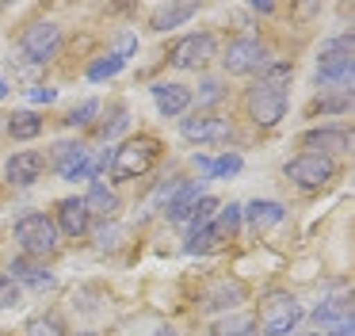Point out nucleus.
Listing matches in <instances>:
<instances>
[{
	"label": "nucleus",
	"mask_w": 355,
	"mask_h": 336,
	"mask_svg": "<svg viewBox=\"0 0 355 336\" xmlns=\"http://www.w3.org/2000/svg\"><path fill=\"white\" fill-rule=\"evenodd\" d=\"M291 76H294V69L286 61H275V65L260 69V81L248 84L245 107L256 126H275L286 115V84H291Z\"/></svg>",
	"instance_id": "nucleus-1"
},
{
	"label": "nucleus",
	"mask_w": 355,
	"mask_h": 336,
	"mask_svg": "<svg viewBox=\"0 0 355 336\" xmlns=\"http://www.w3.org/2000/svg\"><path fill=\"white\" fill-rule=\"evenodd\" d=\"M157 157H161V142H157L153 134H138V137H126L119 149H111V180L115 183H126V180H138V176H146L149 168L157 165Z\"/></svg>",
	"instance_id": "nucleus-2"
},
{
	"label": "nucleus",
	"mask_w": 355,
	"mask_h": 336,
	"mask_svg": "<svg viewBox=\"0 0 355 336\" xmlns=\"http://www.w3.org/2000/svg\"><path fill=\"white\" fill-rule=\"evenodd\" d=\"M16 241H19V249H24L27 260H46V256L58 252L62 233L54 229V218L31 210V214H24V218L16 221Z\"/></svg>",
	"instance_id": "nucleus-3"
},
{
	"label": "nucleus",
	"mask_w": 355,
	"mask_h": 336,
	"mask_svg": "<svg viewBox=\"0 0 355 336\" xmlns=\"http://www.w3.org/2000/svg\"><path fill=\"white\" fill-rule=\"evenodd\" d=\"M302 321V302L286 290H275V294L263 298L260 305V336H286L294 333Z\"/></svg>",
	"instance_id": "nucleus-4"
},
{
	"label": "nucleus",
	"mask_w": 355,
	"mask_h": 336,
	"mask_svg": "<svg viewBox=\"0 0 355 336\" xmlns=\"http://www.w3.org/2000/svg\"><path fill=\"white\" fill-rule=\"evenodd\" d=\"M58 50H62V27H58L54 19L31 23V27L24 31V38H19V53H24L27 61H35V65L54 61Z\"/></svg>",
	"instance_id": "nucleus-5"
},
{
	"label": "nucleus",
	"mask_w": 355,
	"mask_h": 336,
	"mask_svg": "<svg viewBox=\"0 0 355 336\" xmlns=\"http://www.w3.org/2000/svg\"><path fill=\"white\" fill-rule=\"evenodd\" d=\"M336 176L332 157H317V153H298L294 160H286V180H294L302 191H321L324 183Z\"/></svg>",
	"instance_id": "nucleus-6"
},
{
	"label": "nucleus",
	"mask_w": 355,
	"mask_h": 336,
	"mask_svg": "<svg viewBox=\"0 0 355 336\" xmlns=\"http://www.w3.org/2000/svg\"><path fill=\"white\" fill-rule=\"evenodd\" d=\"M214 58H218V46H214V35H210V31L184 35L180 42H172V50H168V61L176 69H202Z\"/></svg>",
	"instance_id": "nucleus-7"
},
{
	"label": "nucleus",
	"mask_w": 355,
	"mask_h": 336,
	"mask_svg": "<svg viewBox=\"0 0 355 336\" xmlns=\"http://www.w3.org/2000/svg\"><path fill=\"white\" fill-rule=\"evenodd\" d=\"M222 65H225V73H233V76H248V73L268 65V46H263L260 38H233L222 53Z\"/></svg>",
	"instance_id": "nucleus-8"
},
{
	"label": "nucleus",
	"mask_w": 355,
	"mask_h": 336,
	"mask_svg": "<svg viewBox=\"0 0 355 336\" xmlns=\"http://www.w3.org/2000/svg\"><path fill=\"white\" fill-rule=\"evenodd\" d=\"M180 134L199 145H225L233 137V122L222 119V115H195V119L180 122Z\"/></svg>",
	"instance_id": "nucleus-9"
},
{
	"label": "nucleus",
	"mask_w": 355,
	"mask_h": 336,
	"mask_svg": "<svg viewBox=\"0 0 355 336\" xmlns=\"http://www.w3.org/2000/svg\"><path fill=\"white\" fill-rule=\"evenodd\" d=\"M298 145L306 153H317V157H329V153H347L352 149V134L344 126H317V130H306L298 137Z\"/></svg>",
	"instance_id": "nucleus-10"
},
{
	"label": "nucleus",
	"mask_w": 355,
	"mask_h": 336,
	"mask_svg": "<svg viewBox=\"0 0 355 336\" xmlns=\"http://www.w3.org/2000/svg\"><path fill=\"white\" fill-rule=\"evenodd\" d=\"M42 168H46V157H42L39 149H19V153L8 157L4 176H8L12 187H31V183L42 176Z\"/></svg>",
	"instance_id": "nucleus-11"
},
{
	"label": "nucleus",
	"mask_w": 355,
	"mask_h": 336,
	"mask_svg": "<svg viewBox=\"0 0 355 336\" xmlns=\"http://www.w3.org/2000/svg\"><path fill=\"white\" fill-rule=\"evenodd\" d=\"M153 103H157V111L164 115V119H180V115L191 107V88L187 84H176V81H157L153 88Z\"/></svg>",
	"instance_id": "nucleus-12"
},
{
	"label": "nucleus",
	"mask_w": 355,
	"mask_h": 336,
	"mask_svg": "<svg viewBox=\"0 0 355 336\" xmlns=\"http://www.w3.org/2000/svg\"><path fill=\"white\" fill-rule=\"evenodd\" d=\"M58 218H54V229L65 237H85L88 226H92V214L85 210V199H62L58 203Z\"/></svg>",
	"instance_id": "nucleus-13"
},
{
	"label": "nucleus",
	"mask_w": 355,
	"mask_h": 336,
	"mask_svg": "<svg viewBox=\"0 0 355 336\" xmlns=\"http://www.w3.org/2000/svg\"><path fill=\"white\" fill-rule=\"evenodd\" d=\"M245 298H248V290H245V283H241V279H218L214 287L202 294V305H199V310H202V313L233 310V305H241Z\"/></svg>",
	"instance_id": "nucleus-14"
},
{
	"label": "nucleus",
	"mask_w": 355,
	"mask_h": 336,
	"mask_svg": "<svg viewBox=\"0 0 355 336\" xmlns=\"http://www.w3.org/2000/svg\"><path fill=\"white\" fill-rule=\"evenodd\" d=\"M8 279H16L19 287H35V290H46V287H54V275L46 271L42 264H35V260H27V256H19V260H12L8 264Z\"/></svg>",
	"instance_id": "nucleus-15"
},
{
	"label": "nucleus",
	"mask_w": 355,
	"mask_h": 336,
	"mask_svg": "<svg viewBox=\"0 0 355 336\" xmlns=\"http://www.w3.org/2000/svg\"><path fill=\"white\" fill-rule=\"evenodd\" d=\"M199 199H202V183H195V180H191V183H180V187L168 195V203H164L168 221H187Z\"/></svg>",
	"instance_id": "nucleus-16"
},
{
	"label": "nucleus",
	"mask_w": 355,
	"mask_h": 336,
	"mask_svg": "<svg viewBox=\"0 0 355 336\" xmlns=\"http://www.w3.org/2000/svg\"><path fill=\"white\" fill-rule=\"evenodd\" d=\"M241 218L252 221V229H268V226H279V221L286 218L283 203H275V199H256V203L241 206Z\"/></svg>",
	"instance_id": "nucleus-17"
},
{
	"label": "nucleus",
	"mask_w": 355,
	"mask_h": 336,
	"mask_svg": "<svg viewBox=\"0 0 355 336\" xmlns=\"http://www.w3.org/2000/svg\"><path fill=\"white\" fill-rule=\"evenodd\" d=\"M195 12H199V4H161V8L153 12V19H149V31L164 35V31L180 27V23H187Z\"/></svg>",
	"instance_id": "nucleus-18"
},
{
	"label": "nucleus",
	"mask_w": 355,
	"mask_h": 336,
	"mask_svg": "<svg viewBox=\"0 0 355 336\" xmlns=\"http://www.w3.org/2000/svg\"><path fill=\"white\" fill-rule=\"evenodd\" d=\"M85 210L100 214V218H115L119 214V195L107 187V183L92 180V187H88V195H85Z\"/></svg>",
	"instance_id": "nucleus-19"
},
{
	"label": "nucleus",
	"mask_w": 355,
	"mask_h": 336,
	"mask_svg": "<svg viewBox=\"0 0 355 336\" xmlns=\"http://www.w3.org/2000/svg\"><path fill=\"white\" fill-rule=\"evenodd\" d=\"M8 134L16 137V142H35V137L42 134V119L35 111H16L8 119Z\"/></svg>",
	"instance_id": "nucleus-20"
},
{
	"label": "nucleus",
	"mask_w": 355,
	"mask_h": 336,
	"mask_svg": "<svg viewBox=\"0 0 355 336\" xmlns=\"http://www.w3.org/2000/svg\"><path fill=\"white\" fill-rule=\"evenodd\" d=\"M195 165H199L202 172L210 176V180H225V176H237L245 160H241L237 153H225V157H218V160H210V157H195Z\"/></svg>",
	"instance_id": "nucleus-21"
},
{
	"label": "nucleus",
	"mask_w": 355,
	"mask_h": 336,
	"mask_svg": "<svg viewBox=\"0 0 355 336\" xmlns=\"http://www.w3.org/2000/svg\"><path fill=\"white\" fill-rule=\"evenodd\" d=\"M313 321L317 325H344V321H352V302L347 298H329L324 305L313 310Z\"/></svg>",
	"instance_id": "nucleus-22"
},
{
	"label": "nucleus",
	"mask_w": 355,
	"mask_h": 336,
	"mask_svg": "<svg viewBox=\"0 0 355 336\" xmlns=\"http://www.w3.org/2000/svg\"><path fill=\"white\" fill-rule=\"evenodd\" d=\"M352 58H355V38L352 35H336V38H329V42L321 46L317 65H321V61H352Z\"/></svg>",
	"instance_id": "nucleus-23"
},
{
	"label": "nucleus",
	"mask_w": 355,
	"mask_h": 336,
	"mask_svg": "<svg viewBox=\"0 0 355 336\" xmlns=\"http://www.w3.org/2000/svg\"><path fill=\"white\" fill-rule=\"evenodd\" d=\"M210 226H214V233L222 237H233L241 229V206L237 203H230V206H218V214H214V221H210Z\"/></svg>",
	"instance_id": "nucleus-24"
},
{
	"label": "nucleus",
	"mask_w": 355,
	"mask_h": 336,
	"mask_svg": "<svg viewBox=\"0 0 355 336\" xmlns=\"http://www.w3.org/2000/svg\"><path fill=\"white\" fill-rule=\"evenodd\" d=\"M123 65H126V61H119L115 53H107V58H100V61H92V65H88V81H92V84L111 81V76H115Z\"/></svg>",
	"instance_id": "nucleus-25"
},
{
	"label": "nucleus",
	"mask_w": 355,
	"mask_h": 336,
	"mask_svg": "<svg viewBox=\"0 0 355 336\" xmlns=\"http://www.w3.org/2000/svg\"><path fill=\"white\" fill-rule=\"evenodd\" d=\"M27 336H65V325L58 313H46V317H35L27 325Z\"/></svg>",
	"instance_id": "nucleus-26"
},
{
	"label": "nucleus",
	"mask_w": 355,
	"mask_h": 336,
	"mask_svg": "<svg viewBox=\"0 0 355 336\" xmlns=\"http://www.w3.org/2000/svg\"><path fill=\"white\" fill-rule=\"evenodd\" d=\"M352 107V88H344L340 96H329V99H317L313 111H324V115H344Z\"/></svg>",
	"instance_id": "nucleus-27"
},
{
	"label": "nucleus",
	"mask_w": 355,
	"mask_h": 336,
	"mask_svg": "<svg viewBox=\"0 0 355 336\" xmlns=\"http://www.w3.org/2000/svg\"><path fill=\"white\" fill-rule=\"evenodd\" d=\"M96 115H100V99H85L80 107H73L65 122H69V126H88V122H92Z\"/></svg>",
	"instance_id": "nucleus-28"
},
{
	"label": "nucleus",
	"mask_w": 355,
	"mask_h": 336,
	"mask_svg": "<svg viewBox=\"0 0 355 336\" xmlns=\"http://www.w3.org/2000/svg\"><path fill=\"white\" fill-rule=\"evenodd\" d=\"M16 302H19V283L0 271V310H12Z\"/></svg>",
	"instance_id": "nucleus-29"
},
{
	"label": "nucleus",
	"mask_w": 355,
	"mask_h": 336,
	"mask_svg": "<svg viewBox=\"0 0 355 336\" xmlns=\"http://www.w3.org/2000/svg\"><path fill=\"white\" fill-rule=\"evenodd\" d=\"M138 50V35H130V31H126V35H119V42H115V58L119 61H130V53Z\"/></svg>",
	"instance_id": "nucleus-30"
},
{
	"label": "nucleus",
	"mask_w": 355,
	"mask_h": 336,
	"mask_svg": "<svg viewBox=\"0 0 355 336\" xmlns=\"http://www.w3.org/2000/svg\"><path fill=\"white\" fill-rule=\"evenodd\" d=\"M126 122H130V115H126V107H119V111H115V119H111V122H103V126H100V134H103V137H111V134H119V130H123Z\"/></svg>",
	"instance_id": "nucleus-31"
},
{
	"label": "nucleus",
	"mask_w": 355,
	"mask_h": 336,
	"mask_svg": "<svg viewBox=\"0 0 355 336\" xmlns=\"http://www.w3.org/2000/svg\"><path fill=\"white\" fill-rule=\"evenodd\" d=\"M225 92H222V84L218 81H202V92H199V103H218Z\"/></svg>",
	"instance_id": "nucleus-32"
},
{
	"label": "nucleus",
	"mask_w": 355,
	"mask_h": 336,
	"mask_svg": "<svg viewBox=\"0 0 355 336\" xmlns=\"http://www.w3.org/2000/svg\"><path fill=\"white\" fill-rule=\"evenodd\" d=\"M214 336H260V333H256L252 321H241V325H233V328H214Z\"/></svg>",
	"instance_id": "nucleus-33"
},
{
	"label": "nucleus",
	"mask_w": 355,
	"mask_h": 336,
	"mask_svg": "<svg viewBox=\"0 0 355 336\" xmlns=\"http://www.w3.org/2000/svg\"><path fill=\"white\" fill-rule=\"evenodd\" d=\"M31 99H35V103H54L58 92H54V88H35V92H31Z\"/></svg>",
	"instance_id": "nucleus-34"
},
{
	"label": "nucleus",
	"mask_w": 355,
	"mask_h": 336,
	"mask_svg": "<svg viewBox=\"0 0 355 336\" xmlns=\"http://www.w3.org/2000/svg\"><path fill=\"white\" fill-rule=\"evenodd\" d=\"M115 237L119 229H100V249H115Z\"/></svg>",
	"instance_id": "nucleus-35"
},
{
	"label": "nucleus",
	"mask_w": 355,
	"mask_h": 336,
	"mask_svg": "<svg viewBox=\"0 0 355 336\" xmlns=\"http://www.w3.org/2000/svg\"><path fill=\"white\" fill-rule=\"evenodd\" d=\"M332 336H352V321H344V325L332 328Z\"/></svg>",
	"instance_id": "nucleus-36"
},
{
	"label": "nucleus",
	"mask_w": 355,
	"mask_h": 336,
	"mask_svg": "<svg viewBox=\"0 0 355 336\" xmlns=\"http://www.w3.org/2000/svg\"><path fill=\"white\" fill-rule=\"evenodd\" d=\"M252 8H256V12H263V15H271V12H275V4H268V0H263V4H260V0H256Z\"/></svg>",
	"instance_id": "nucleus-37"
},
{
	"label": "nucleus",
	"mask_w": 355,
	"mask_h": 336,
	"mask_svg": "<svg viewBox=\"0 0 355 336\" xmlns=\"http://www.w3.org/2000/svg\"><path fill=\"white\" fill-rule=\"evenodd\" d=\"M4 96H8V84H4V81H0V99H4Z\"/></svg>",
	"instance_id": "nucleus-38"
},
{
	"label": "nucleus",
	"mask_w": 355,
	"mask_h": 336,
	"mask_svg": "<svg viewBox=\"0 0 355 336\" xmlns=\"http://www.w3.org/2000/svg\"><path fill=\"white\" fill-rule=\"evenodd\" d=\"M80 336H100V333H80Z\"/></svg>",
	"instance_id": "nucleus-39"
}]
</instances>
